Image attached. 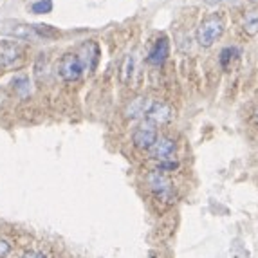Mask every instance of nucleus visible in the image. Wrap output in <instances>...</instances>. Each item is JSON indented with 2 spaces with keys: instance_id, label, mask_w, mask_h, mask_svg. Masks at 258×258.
<instances>
[{
  "instance_id": "f257e3e1",
  "label": "nucleus",
  "mask_w": 258,
  "mask_h": 258,
  "mask_svg": "<svg viewBox=\"0 0 258 258\" xmlns=\"http://www.w3.org/2000/svg\"><path fill=\"white\" fill-rule=\"evenodd\" d=\"M224 33V20L217 15L204 18L197 29V42L201 47H211Z\"/></svg>"
},
{
  "instance_id": "f03ea898",
  "label": "nucleus",
  "mask_w": 258,
  "mask_h": 258,
  "mask_svg": "<svg viewBox=\"0 0 258 258\" xmlns=\"http://www.w3.org/2000/svg\"><path fill=\"white\" fill-rule=\"evenodd\" d=\"M83 71H85V63L74 52H67L58 61V74H60V78L63 82H69V83L76 82V80L82 78Z\"/></svg>"
},
{
  "instance_id": "7ed1b4c3",
  "label": "nucleus",
  "mask_w": 258,
  "mask_h": 258,
  "mask_svg": "<svg viewBox=\"0 0 258 258\" xmlns=\"http://www.w3.org/2000/svg\"><path fill=\"white\" fill-rule=\"evenodd\" d=\"M157 138H159L157 136V128L148 119L141 121L132 134V141L136 145V148H139V150H150L155 145V141H157Z\"/></svg>"
},
{
  "instance_id": "20e7f679",
  "label": "nucleus",
  "mask_w": 258,
  "mask_h": 258,
  "mask_svg": "<svg viewBox=\"0 0 258 258\" xmlns=\"http://www.w3.org/2000/svg\"><path fill=\"white\" fill-rule=\"evenodd\" d=\"M147 184L155 197L163 199V201H170V199H172V195H173L172 181H170L163 172H159V170H154V172L148 173Z\"/></svg>"
},
{
  "instance_id": "39448f33",
  "label": "nucleus",
  "mask_w": 258,
  "mask_h": 258,
  "mask_svg": "<svg viewBox=\"0 0 258 258\" xmlns=\"http://www.w3.org/2000/svg\"><path fill=\"white\" fill-rule=\"evenodd\" d=\"M0 33L6 36H11L15 40H27V42H38V35L35 33L33 26L29 24H22V22H4L0 26Z\"/></svg>"
},
{
  "instance_id": "423d86ee",
  "label": "nucleus",
  "mask_w": 258,
  "mask_h": 258,
  "mask_svg": "<svg viewBox=\"0 0 258 258\" xmlns=\"http://www.w3.org/2000/svg\"><path fill=\"white\" fill-rule=\"evenodd\" d=\"M175 150H177V145H175V141H173V139H170V138H157L155 145L150 148V155H152V159L163 163V161L173 159Z\"/></svg>"
},
{
  "instance_id": "0eeeda50",
  "label": "nucleus",
  "mask_w": 258,
  "mask_h": 258,
  "mask_svg": "<svg viewBox=\"0 0 258 258\" xmlns=\"http://www.w3.org/2000/svg\"><path fill=\"white\" fill-rule=\"evenodd\" d=\"M173 117V108L168 103L163 101H152L150 108L147 112V119L152 121L154 125H164L168 121H172Z\"/></svg>"
},
{
  "instance_id": "6e6552de",
  "label": "nucleus",
  "mask_w": 258,
  "mask_h": 258,
  "mask_svg": "<svg viewBox=\"0 0 258 258\" xmlns=\"http://www.w3.org/2000/svg\"><path fill=\"white\" fill-rule=\"evenodd\" d=\"M24 51L17 42H0V63L4 67H11L22 60Z\"/></svg>"
},
{
  "instance_id": "1a4fd4ad",
  "label": "nucleus",
  "mask_w": 258,
  "mask_h": 258,
  "mask_svg": "<svg viewBox=\"0 0 258 258\" xmlns=\"http://www.w3.org/2000/svg\"><path fill=\"white\" fill-rule=\"evenodd\" d=\"M168 54H170V43H168V38L161 36L159 40H155V43L152 45L150 52L147 56V61L150 65H163L166 61Z\"/></svg>"
},
{
  "instance_id": "9d476101",
  "label": "nucleus",
  "mask_w": 258,
  "mask_h": 258,
  "mask_svg": "<svg viewBox=\"0 0 258 258\" xmlns=\"http://www.w3.org/2000/svg\"><path fill=\"white\" fill-rule=\"evenodd\" d=\"M152 101L148 98H136L130 101V105L126 107L125 110V116L128 119H136V117H141V116H147L148 108H150Z\"/></svg>"
},
{
  "instance_id": "9b49d317",
  "label": "nucleus",
  "mask_w": 258,
  "mask_h": 258,
  "mask_svg": "<svg viewBox=\"0 0 258 258\" xmlns=\"http://www.w3.org/2000/svg\"><path fill=\"white\" fill-rule=\"evenodd\" d=\"M11 85H13V91L15 94L18 96V98H27V96L31 94V82L29 78L24 76V74H20V76H15L13 82H11Z\"/></svg>"
},
{
  "instance_id": "f8f14e48",
  "label": "nucleus",
  "mask_w": 258,
  "mask_h": 258,
  "mask_svg": "<svg viewBox=\"0 0 258 258\" xmlns=\"http://www.w3.org/2000/svg\"><path fill=\"white\" fill-rule=\"evenodd\" d=\"M242 27L249 36L258 35V9H251L244 15V20H242Z\"/></svg>"
},
{
  "instance_id": "ddd939ff",
  "label": "nucleus",
  "mask_w": 258,
  "mask_h": 258,
  "mask_svg": "<svg viewBox=\"0 0 258 258\" xmlns=\"http://www.w3.org/2000/svg\"><path fill=\"white\" fill-rule=\"evenodd\" d=\"M33 29L40 40H51L60 36V31L54 29L52 26H47V24H33Z\"/></svg>"
},
{
  "instance_id": "4468645a",
  "label": "nucleus",
  "mask_w": 258,
  "mask_h": 258,
  "mask_svg": "<svg viewBox=\"0 0 258 258\" xmlns=\"http://www.w3.org/2000/svg\"><path fill=\"white\" fill-rule=\"evenodd\" d=\"M134 74V56H126L125 58V63H123V67H121V82L123 83H128L130 78H132Z\"/></svg>"
},
{
  "instance_id": "2eb2a0df",
  "label": "nucleus",
  "mask_w": 258,
  "mask_h": 258,
  "mask_svg": "<svg viewBox=\"0 0 258 258\" xmlns=\"http://www.w3.org/2000/svg\"><path fill=\"white\" fill-rule=\"evenodd\" d=\"M31 11L35 15H47L52 11V0H38L31 6Z\"/></svg>"
},
{
  "instance_id": "dca6fc26",
  "label": "nucleus",
  "mask_w": 258,
  "mask_h": 258,
  "mask_svg": "<svg viewBox=\"0 0 258 258\" xmlns=\"http://www.w3.org/2000/svg\"><path fill=\"white\" fill-rule=\"evenodd\" d=\"M233 54H237V49L226 47L222 52H220V65H222V69H228L229 61L233 60Z\"/></svg>"
},
{
  "instance_id": "f3484780",
  "label": "nucleus",
  "mask_w": 258,
  "mask_h": 258,
  "mask_svg": "<svg viewBox=\"0 0 258 258\" xmlns=\"http://www.w3.org/2000/svg\"><path fill=\"white\" fill-rule=\"evenodd\" d=\"M179 166V163L177 161H163V163H159V172H166V170H175V168Z\"/></svg>"
},
{
  "instance_id": "a211bd4d",
  "label": "nucleus",
  "mask_w": 258,
  "mask_h": 258,
  "mask_svg": "<svg viewBox=\"0 0 258 258\" xmlns=\"http://www.w3.org/2000/svg\"><path fill=\"white\" fill-rule=\"evenodd\" d=\"M9 251H11V245H9L6 240H0V258L6 256V254H8Z\"/></svg>"
},
{
  "instance_id": "6ab92c4d",
  "label": "nucleus",
  "mask_w": 258,
  "mask_h": 258,
  "mask_svg": "<svg viewBox=\"0 0 258 258\" xmlns=\"http://www.w3.org/2000/svg\"><path fill=\"white\" fill-rule=\"evenodd\" d=\"M22 258H45V254L38 253V251H27Z\"/></svg>"
},
{
  "instance_id": "aec40b11",
  "label": "nucleus",
  "mask_w": 258,
  "mask_h": 258,
  "mask_svg": "<svg viewBox=\"0 0 258 258\" xmlns=\"http://www.w3.org/2000/svg\"><path fill=\"white\" fill-rule=\"evenodd\" d=\"M206 4H210V6H213V4H220V2H224V0H204Z\"/></svg>"
}]
</instances>
